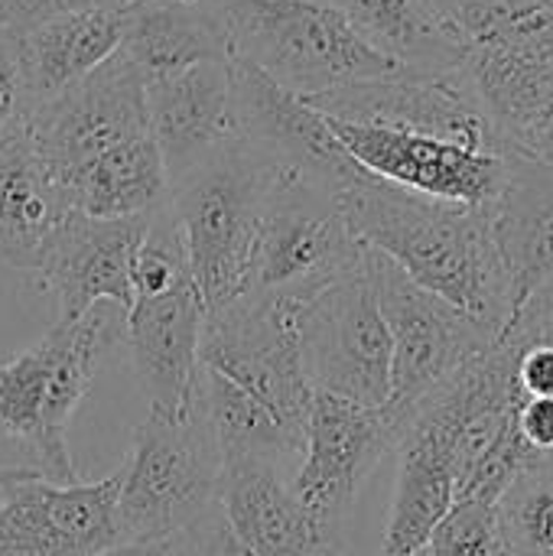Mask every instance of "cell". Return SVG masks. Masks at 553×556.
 <instances>
[{"label": "cell", "mask_w": 553, "mask_h": 556, "mask_svg": "<svg viewBox=\"0 0 553 556\" xmlns=\"http://www.w3.org/2000/svg\"><path fill=\"white\" fill-rule=\"evenodd\" d=\"M297 306L238 296L205 313L186 407L215 433L225 463L300 459L313 388L297 345Z\"/></svg>", "instance_id": "obj_1"}, {"label": "cell", "mask_w": 553, "mask_h": 556, "mask_svg": "<svg viewBox=\"0 0 553 556\" xmlns=\"http://www.w3.org/2000/svg\"><path fill=\"white\" fill-rule=\"evenodd\" d=\"M362 248L394 261L417 287L443 296L495 339L515 323L512 287L482 208L407 192L372 173L339 192Z\"/></svg>", "instance_id": "obj_2"}, {"label": "cell", "mask_w": 553, "mask_h": 556, "mask_svg": "<svg viewBox=\"0 0 553 556\" xmlns=\"http://www.w3.org/2000/svg\"><path fill=\"white\" fill-rule=\"evenodd\" d=\"M127 309L95 303L72 323H55L36 345L0 358V446L26 456L23 469L72 485L65 433L98 378L101 362L124 342Z\"/></svg>", "instance_id": "obj_3"}, {"label": "cell", "mask_w": 553, "mask_h": 556, "mask_svg": "<svg viewBox=\"0 0 553 556\" xmlns=\"http://www.w3.org/2000/svg\"><path fill=\"white\" fill-rule=\"evenodd\" d=\"M280 173L261 150L235 140L169 182V212L205 313L244 293L261 215Z\"/></svg>", "instance_id": "obj_4"}, {"label": "cell", "mask_w": 553, "mask_h": 556, "mask_svg": "<svg viewBox=\"0 0 553 556\" xmlns=\"http://www.w3.org/2000/svg\"><path fill=\"white\" fill-rule=\"evenodd\" d=\"M235 59L297 98L391 78L401 68L323 0H215Z\"/></svg>", "instance_id": "obj_5"}, {"label": "cell", "mask_w": 553, "mask_h": 556, "mask_svg": "<svg viewBox=\"0 0 553 556\" xmlns=\"http://www.w3.org/2000/svg\"><path fill=\"white\" fill-rule=\"evenodd\" d=\"M205 306L189 274L169 202L150 212L134 261V303L124 342L153 414L179 417L189 401Z\"/></svg>", "instance_id": "obj_6"}, {"label": "cell", "mask_w": 553, "mask_h": 556, "mask_svg": "<svg viewBox=\"0 0 553 556\" xmlns=\"http://www.w3.org/2000/svg\"><path fill=\"white\" fill-rule=\"evenodd\" d=\"M222 450L212 427L186 407L179 417L147 414L117 469L121 544L173 541L218 508Z\"/></svg>", "instance_id": "obj_7"}, {"label": "cell", "mask_w": 553, "mask_h": 556, "mask_svg": "<svg viewBox=\"0 0 553 556\" xmlns=\"http://www.w3.org/2000/svg\"><path fill=\"white\" fill-rule=\"evenodd\" d=\"M365 261L339 195L297 173L274 182L241 296L306 303L329 283L355 274Z\"/></svg>", "instance_id": "obj_8"}, {"label": "cell", "mask_w": 553, "mask_h": 556, "mask_svg": "<svg viewBox=\"0 0 553 556\" xmlns=\"http://www.w3.org/2000/svg\"><path fill=\"white\" fill-rule=\"evenodd\" d=\"M362 267L391 339V397L385 407L404 430L424 397L499 339L443 296L417 287L385 254L365 248Z\"/></svg>", "instance_id": "obj_9"}, {"label": "cell", "mask_w": 553, "mask_h": 556, "mask_svg": "<svg viewBox=\"0 0 553 556\" xmlns=\"http://www.w3.org/2000/svg\"><path fill=\"white\" fill-rule=\"evenodd\" d=\"M297 345L313 394L345 397L362 407L388 404L391 339L365 267L297 306Z\"/></svg>", "instance_id": "obj_10"}, {"label": "cell", "mask_w": 553, "mask_h": 556, "mask_svg": "<svg viewBox=\"0 0 553 556\" xmlns=\"http://www.w3.org/2000/svg\"><path fill=\"white\" fill-rule=\"evenodd\" d=\"M401 433L404 430L388 407H362L345 397L313 394L293 492L332 544L362 485L378 463L398 450Z\"/></svg>", "instance_id": "obj_11"}, {"label": "cell", "mask_w": 553, "mask_h": 556, "mask_svg": "<svg viewBox=\"0 0 553 556\" xmlns=\"http://www.w3.org/2000/svg\"><path fill=\"white\" fill-rule=\"evenodd\" d=\"M26 134L65 186L68 176L101 153L150 134L143 75L117 49L95 72L42 101Z\"/></svg>", "instance_id": "obj_12"}, {"label": "cell", "mask_w": 553, "mask_h": 556, "mask_svg": "<svg viewBox=\"0 0 553 556\" xmlns=\"http://www.w3.org/2000/svg\"><path fill=\"white\" fill-rule=\"evenodd\" d=\"M460 72L505 153L531 156L553 117V13L473 42Z\"/></svg>", "instance_id": "obj_13"}, {"label": "cell", "mask_w": 553, "mask_h": 556, "mask_svg": "<svg viewBox=\"0 0 553 556\" xmlns=\"http://www.w3.org/2000/svg\"><path fill=\"white\" fill-rule=\"evenodd\" d=\"M117 472L59 485L29 469L0 466V556H98L121 544Z\"/></svg>", "instance_id": "obj_14"}, {"label": "cell", "mask_w": 553, "mask_h": 556, "mask_svg": "<svg viewBox=\"0 0 553 556\" xmlns=\"http://www.w3.org/2000/svg\"><path fill=\"white\" fill-rule=\"evenodd\" d=\"M306 104L323 117L427 134L463 143L469 150L508 156L460 68L440 75L398 72L381 81L349 85L306 98Z\"/></svg>", "instance_id": "obj_15"}, {"label": "cell", "mask_w": 553, "mask_h": 556, "mask_svg": "<svg viewBox=\"0 0 553 556\" xmlns=\"http://www.w3.org/2000/svg\"><path fill=\"white\" fill-rule=\"evenodd\" d=\"M323 121L365 173L427 199L482 208L495 199L505 179L508 156L499 153H482L453 140L394 127L349 124L336 117Z\"/></svg>", "instance_id": "obj_16"}, {"label": "cell", "mask_w": 553, "mask_h": 556, "mask_svg": "<svg viewBox=\"0 0 553 556\" xmlns=\"http://www.w3.org/2000/svg\"><path fill=\"white\" fill-rule=\"evenodd\" d=\"M231 101L238 121V140L261 150L284 173L313 179L336 195L352 186L365 169L345 153L319 111L303 98L284 91L261 68L244 59H228Z\"/></svg>", "instance_id": "obj_17"}, {"label": "cell", "mask_w": 553, "mask_h": 556, "mask_svg": "<svg viewBox=\"0 0 553 556\" xmlns=\"http://www.w3.org/2000/svg\"><path fill=\"white\" fill-rule=\"evenodd\" d=\"M150 215L91 218L72 212L46 248L36 270L39 287L59 303V323L85 316L95 303L130 309L134 261Z\"/></svg>", "instance_id": "obj_18"}, {"label": "cell", "mask_w": 553, "mask_h": 556, "mask_svg": "<svg viewBox=\"0 0 553 556\" xmlns=\"http://www.w3.org/2000/svg\"><path fill=\"white\" fill-rule=\"evenodd\" d=\"M143 101L169 182L238 140L228 59L143 78Z\"/></svg>", "instance_id": "obj_19"}, {"label": "cell", "mask_w": 553, "mask_h": 556, "mask_svg": "<svg viewBox=\"0 0 553 556\" xmlns=\"http://www.w3.org/2000/svg\"><path fill=\"white\" fill-rule=\"evenodd\" d=\"M492 244L505 267L515 316L553 274V166L512 153L505 179L482 205Z\"/></svg>", "instance_id": "obj_20"}, {"label": "cell", "mask_w": 553, "mask_h": 556, "mask_svg": "<svg viewBox=\"0 0 553 556\" xmlns=\"http://www.w3.org/2000/svg\"><path fill=\"white\" fill-rule=\"evenodd\" d=\"M218 511L235 538L257 556H313L323 544H332L277 463H225Z\"/></svg>", "instance_id": "obj_21"}, {"label": "cell", "mask_w": 553, "mask_h": 556, "mask_svg": "<svg viewBox=\"0 0 553 556\" xmlns=\"http://www.w3.org/2000/svg\"><path fill=\"white\" fill-rule=\"evenodd\" d=\"M72 199L26 127L0 140V267L36 274Z\"/></svg>", "instance_id": "obj_22"}, {"label": "cell", "mask_w": 553, "mask_h": 556, "mask_svg": "<svg viewBox=\"0 0 553 556\" xmlns=\"http://www.w3.org/2000/svg\"><path fill=\"white\" fill-rule=\"evenodd\" d=\"M456 505V466L447 440L424 417H407L398 440V479L381 556H417Z\"/></svg>", "instance_id": "obj_23"}, {"label": "cell", "mask_w": 553, "mask_h": 556, "mask_svg": "<svg viewBox=\"0 0 553 556\" xmlns=\"http://www.w3.org/2000/svg\"><path fill=\"white\" fill-rule=\"evenodd\" d=\"M121 23V52L143 78L231 59L215 0H137Z\"/></svg>", "instance_id": "obj_24"}, {"label": "cell", "mask_w": 553, "mask_h": 556, "mask_svg": "<svg viewBox=\"0 0 553 556\" xmlns=\"http://www.w3.org/2000/svg\"><path fill=\"white\" fill-rule=\"evenodd\" d=\"M381 55L407 72L440 75L466 59V42L443 23L430 0H323Z\"/></svg>", "instance_id": "obj_25"}, {"label": "cell", "mask_w": 553, "mask_h": 556, "mask_svg": "<svg viewBox=\"0 0 553 556\" xmlns=\"http://www.w3.org/2000/svg\"><path fill=\"white\" fill-rule=\"evenodd\" d=\"M117 10H72L49 16L20 36V52L36 108L65 91L121 49Z\"/></svg>", "instance_id": "obj_26"}, {"label": "cell", "mask_w": 553, "mask_h": 556, "mask_svg": "<svg viewBox=\"0 0 553 556\" xmlns=\"http://www.w3.org/2000/svg\"><path fill=\"white\" fill-rule=\"evenodd\" d=\"M72 208L91 218L150 215L169 202V176L153 137L127 140L65 179Z\"/></svg>", "instance_id": "obj_27"}, {"label": "cell", "mask_w": 553, "mask_h": 556, "mask_svg": "<svg viewBox=\"0 0 553 556\" xmlns=\"http://www.w3.org/2000/svg\"><path fill=\"white\" fill-rule=\"evenodd\" d=\"M495 515L508 556H553V469L544 456L505 489Z\"/></svg>", "instance_id": "obj_28"}, {"label": "cell", "mask_w": 553, "mask_h": 556, "mask_svg": "<svg viewBox=\"0 0 553 556\" xmlns=\"http://www.w3.org/2000/svg\"><path fill=\"white\" fill-rule=\"evenodd\" d=\"M424 556H508L495 505L456 502L424 544Z\"/></svg>", "instance_id": "obj_29"}, {"label": "cell", "mask_w": 553, "mask_h": 556, "mask_svg": "<svg viewBox=\"0 0 553 556\" xmlns=\"http://www.w3.org/2000/svg\"><path fill=\"white\" fill-rule=\"evenodd\" d=\"M433 10L469 49L521 20L553 13V0H433Z\"/></svg>", "instance_id": "obj_30"}, {"label": "cell", "mask_w": 553, "mask_h": 556, "mask_svg": "<svg viewBox=\"0 0 553 556\" xmlns=\"http://www.w3.org/2000/svg\"><path fill=\"white\" fill-rule=\"evenodd\" d=\"M36 111V98L26 78L20 36L0 26V140L23 130Z\"/></svg>", "instance_id": "obj_31"}, {"label": "cell", "mask_w": 553, "mask_h": 556, "mask_svg": "<svg viewBox=\"0 0 553 556\" xmlns=\"http://www.w3.org/2000/svg\"><path fill=\"white\" fill-rule=\"evenodd\" d=\"M169 544H173V556H257L235 538V531L228 528L218 508L205 515L199 525H192L189 531H183L179 538H173Z\"/></svg>", "instance_id": "obj_32"}, {"label": "cell", "mask_w": 553, "mask_h": 556, "mask_svg": "<svg viewBox=\"0 0 553 556\" xmlns=\"http://www.w3.org/2000/svg\"><path fill=\"white\" fill-rule=\"evenodd\" d=\"M525 336V332H521ZM518 384L525 397H551L553 401V345L525 336V349L518 358Z\"/></svg>", "instance_id": "obj_33"}, {"label": "cell", "mask_w": 553, "mask_h": 556, "mask_svg": "<svg viewBox=\"0 0 553 556\" xmlns=\"http://www.w3.org/2000/svg\"><path fill=\"white\" fill-rule=\"evenodd\" d=\"M515 427L521 440L538 453H553V401L551 397H525L515 417Z\"/></svg>", "instance_id": "obj_34"}, {"label": "cell", "mask_w": 553, "mask_h": 556, "mask_svg": "<svg viewBox=\"0 0 553 556\" xmlns=\"http://www.w3.org/2000/svg\"><path fill=\"white\" fill-rule=\"evenodd\" d=\"M544 316H553V274L531 293V300L515 319H544Z\"/></svg>", "instance_id": "obj_35"}, {"label": "cell", "mask_w": 553, "mask_h": 556, "mask_svg": "<svg viewBox=\"0 0 553 556\" xmlns=\"http://www.w3.org/2000/svg\"><path fill=\"white\" fill-rule=\"evenodd\" d=\"M98 556H173L169 541H150V544H117Z\"/></svg>", "instance_id": "obj_36"}, {"label": "cell", "mask_w": 553, "mask_h": 556, "mask_svg": "<svg viewBox=\"0 0 553 556\" xmlns=\"http://www.w3.org/2000/svg\"><path fill=\"white\" fill-rule=\"evenodd\" d=\"M512 329L525 332L528 339H541V342H551L553 345V316H544V319H515Z\"/></svg>", "instance_id": "obj_37"}, {"label": "cell", "mask_w": 553, "mask_h": 556, "mask_svg": "<svg viewBox=\"0 0 553 556\" xmlns=\"http://www.w3.org/2000/svg\"><path fill=\"white\" fill-rule=\"evenodd\" d=\"M535 160H541V163H551L553 166V117L551 124H548V130H544V137L538 140V147H535V153H531Z\"/></svg>", "instance_id": "obj_38"}, {"label": "cell", "mask_w": 553, "mask_h": 556, "mask_svg": "<svg viewBox=\"0 0 553 556\" xmlns=\"http://www.w3.org/2000/svg\"><path fill=\"white\" fill-rule=\"evenodd\" d=\"M313 556H342V551L336 544H323L319 551H313Z\"/></svg>", "instance_id": "obj_39"}, {"label": "cell", "mask_w": 553, "mask_h": 556, "mask_svg": "<svg viewBox=\"0 0 553 556\" xmlns=\"http://www.w3.org/2000/svg\"><path fill=\"white\" fill-rule=\"evenodd\" d=\"M544 463H548V466L553 469V453H548V456H544Z\"/></svg>", "instance_id": "obj_40"}]
</instances>
